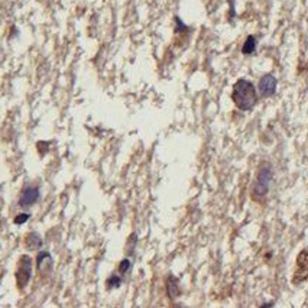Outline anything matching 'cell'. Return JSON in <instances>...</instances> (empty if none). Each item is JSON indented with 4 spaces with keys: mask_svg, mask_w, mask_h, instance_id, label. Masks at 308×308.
I'll list each match as a JSON object with an SVG mask.
<instances>
[{
    "mask_svg": "<svg viewBox=\"0 0 308 308\" xmlns=\"http://www.w3.org/2000/svg\"><path fill=\"white\" fill-rule=\"evenodd\" d=\"M232 100L239 110L242 112L252 110L257 103V93L253 83L245 78H239L233 86Z\"/></svg>",
    "mask_w": 308,
    "mask_h": 308,
    "instance_id": "obj_1",
    "label": "cell"
},
{
    "mask_svg": "<svg viewBox=\"0 0 308 308\" xmlns=\"http://www.w3.org/2000/svg\"><path fill=\"white\" fill-rule=\"evenodd\" d=\"M271 178H272V167L271 164L265 162L255 180V184L252 188V198L257 203H262L269 191V184H271Z\"/></svg>",
    "mask_w": 308,
    "mask_h": 308,
    "instance_id": "obj_2",
    "label": "cell"
},
{
    "mask_svg": "<svg viewBox=\"0 0 308 308\" xmlns=\"http://www.w3.org/2000/svg\"><path fill=\"white\" fill-rule=\"evenodd\" d=\"M32 278V259L28 255H22L16 271V284L19 288H25Z\"/></svg>",
    "mask_w": 308,
    "mask_h": 308,
    "instance_id": "obj_3",
    "label": "cell"
},
{
    "mask_svg": "<svg viewBox=\"0 0 308 308\" xmlns=\"http://www.w3.org/2000/svg\"><path fill=\"white\" fill-rule=\"evenodd\" d=\"M295 271L292 276V284L300 285L308 279V249H303L295 260Z\"/></svg>",
    "mask_w": 308,
    "mask_h": 308,
    "instance_id": "obj_4",
    "label": "cell"
},
{
    "mask_svg": "<svg viewBox=\"0 0 308 308\" xmlns=\"http://www.w3.org/2000/svg\"><path fill=\"white\" fill-rule=\"evenodd\" d=\"M276 86H278V81L276 78L272 75V74H265L262 75L260 81H259V93L262 97L268 99V97H272L276 91Z\"/></svg>",
    "mask_w": 308,
    "mask_h": 308,
    "instance_id": "obj_5",
    "label": "cell"
},
{
    "mask_svg": "<svg viewBox=\"0 0 308 308\" xmlns=\"http://www.w3.org/2000/svg\"><path fill=\"white\" fill-rule=\"evenodd\" d=\"M39 198V188L35 185H28L23 188L20 197H19V207L25 208V207H31L34 205Z\"/></svg>",
    "mask_w": 308,
    "mask_h": 308,
    "instance_id": "obj_6",
    "label": "cell"
},
{
    "mask_svg": "<svg viewBox=\"0 0 308 308\" xmlns=\"http://www.w3.org/2000/svg\"><path fill=\"white\" fill-rule=\"evenodd\" d=\"M165 287H167V294L171 300H175L180 297L181 294V288H180V281L178 278H175L174 275H170L165 281Z\"/></svg>",
    "mask_w": 308,
    "mask_h": 308,
    "instance_id": "obj_7",
    "label": "cell"
},
{
    "mask_svg": "<svg viewBox=\"0 0 308 308\" xmlns=\"http://www.w3.org/2000/svg\"><path fill=\"white\" fill-rule=\"evenodd\" d=\"M25 243H26V247L31 249V250H35V249H39L42 246V240H41V236L35 232L29 233L25 239Z\"/></svg>",
    "mask_w": 308,
    "mask_h": 308,
    "instance_id": "obj_8",
    "label": "cell"
},
{
    "mask_svg": "<svg viewBox=\"0 0 308 308\" xmlns=\"http://www.w3.org/2000/svg\"><path fill=\"white\" fill-rule=\"evenodd\" d=\"M256 45H257L256 38L253 35H249L246 38V41H245V44H243V47H242V54L243 55H252V54H255Z\"/></svg>",
    "mask_w": 308,
    "mask_h": 308,
    "instance_id": "obj_9",
    "label": "cell"
},
{
    "mask_svg": "<svg viewBox=\"0 0 308 308\" xmlns=\"http://www.w3.org/2000/svg\"><path fill=\"white\" fill-rule=\"evenodd\" d=\"M107 288L112 290V288H119L122 285V275H112L109 279H107Z\"/></svg>",
    "mask_w": 308,
    "mask_h": 308,
    "instance_id": "obj_10",
    "label": "cell"
},
{
    "mask_svg": "<svg viewBox=\"0 0 308 308\" xmlns=\"http://www.w3.org/2000/svg\"><path fill=\"white\" fill-rule=\"evenodd\" d=\"M29 217H31V214H29V213H20V214H17V216L13 219V223H15V224H17V226L25 224V223L29 220Z\"/></svg>",
    "mask_w": 308,
    "mask_h": 308,
    "instance_id": "obj_11",
    "label": "cell"
},
{
    "mask_svg": "<svg viewBox=\"0 0 308 308\" xmlns=\"http://www.w3.org/2000/svg\"><path fill=\"white\" fill-rule=\"evenodd\" d=\"M130 265H132V263H130V260H129L127 257L123 259V260L119 263V269H118V271H119V275H124V274L130 269Z\"/></svg>",
    "mask_w": 308,
    "mask_h": 308,
    "instance_id": "obj_12",
    "label": "cell"
},
{
    "mask_svg": "<svg viewBox=\"0 0 308 308\" xmlns=\"http://www.w3.org/2000/svg\"><path fill=\"white\" fill-rule=\"evenodd\" d=\"M262 307H274V303H266V304H262Z\"/></svg>",
    "mask_w": 308,
    "mask_h": 308,
    "instance_id": "obj_13",
    "label": "cell"
}]
</instances>
